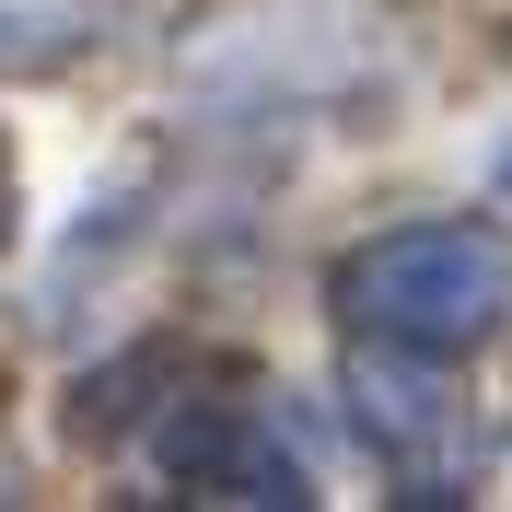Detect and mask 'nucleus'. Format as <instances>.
<instances>
[{"instance_id":"obj_1","label":"nucleus","mask_w":512,"mask_h":512,"mask_svg":"<svg viewBox=\"0 0 512 512\" xmlns=\"http://www.w3.org/2000/svg\"><path fill=\"white\" fill-rule=\"evenodd\" d=\"M489 303H501V245L478 233H396L384 256H361V315L408 338H466Z\"/></svg>"},{"instance_id":"obj_2","label":"nucleus","mask_w":512,"mask_h":512,"mask_svg":"<svg viewBox=\"0 0 512 512\" xmlns=\"http://www.w3.org/2000/svg\"><path fill=\"white\" fill-rule=\"evenodd\" d=\"M0 210H12V163H0Z\"/></svg>"}]
</instances>
